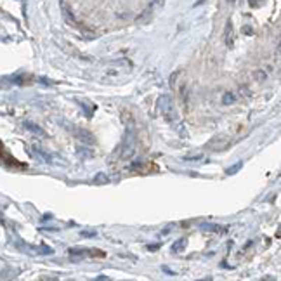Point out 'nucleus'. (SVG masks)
<instances>
[{"label": "nucleus", "mask_w": 281, "mask_h": 281, "mask_svg": "<svg viewBox=\"0 0 281 281\" xmlns=\"http://www.w3.org/2000/svg\"><path fill=\"white\" fill-rule=\"evenodd\" d=\"M158 110H160L162 116L165 118L169 123H172L174 120H177V111H175V106H174V101H172L170 96H162L158 99Z\"/></svg>", "instance_id": "f257e3e1"}, {"label": "nucleus", "mask_w": 281, "mask_h": 281, "mask_svg": "<svg viewBox=\"0 0 281 281\" xmlns=\"http://www.w3.org/2000/svg\"><path fill=\"white\" fill-rule=\"evenodd\" d=\"M136 153V132H134L132 125L127 127V132H125V139L123 144H121V158H131L132 154Z\"/></svg>", "instance_id": "f03ea898"}, {"label": "nucleus", "mask_w": 281, "mask_h": 281, "mask_svg": "<svg viewBox=\"0 0 281 281\" xmlns=\"http://www.w3.org/2000/svg\"><path fill=\"white\" fill-rule=\"evenodd\" d=\"M24 127L28 129V131H32L33 134H37V136H40V137H45V131L42 127H39L37 123H33V121H24Z\"/></svg>", "instance_id": "7ed1b4c3"}, {"label": "nucleus", "mask_w": 281, "mask_h": 281, "mask_svg": "<svg viewBox=\"0 0 281 281\" xmlns=\"http://www.w3.org/2000/svg\"><path fill=\"white\" fill-rule=\"evenodd\" d=\"M33 153H35L37 157H39L44 163H50V162H52V158H50V154L45 153L44 149H40V148H33Z\"/></svg>", "instance_id": "20e7f679"}, {"label": "nucleus", "mask_w": 281, "mask_h": 281, "mask_svg": "<svg viewBox=\"0 0 281 281\" xmlns=\"http://www.w3.org/2000/svg\"><path fill=\"white\" fill-rule=\"evenodd\" d=\"M201 229H203V231H212V233H222L224 231V228L215 226V224H201Z\"/></svg>", "instance_id": "39448f33"}, {"label": "nucleus", "mask_w": 281, "mask_h": 281, "mask_svg": "<svg viewBox=\"0 0 281 281\" xmlns=\"http://www.w3.org/2000/svg\"><path fill=\"white\" fill-rule=\"evenodd\" d=\"M184 246H186V238H181V240H177V241L174 243L172 250H174V252H182Z\"/></svg>", "instance_id": "423d86ee"}, {"label": "nucleus", "mask_w": 281, "mask_h": 281, "mask_svg": "<svg viewBox=\"0 0 281 281\" xmlns=\"http://www.w3.org/2000/svg\"><path fill=\"white\" fill-rule=\"evenodd\" d=\"M234 103V94L231 92H224V96H222V104H231Z\"/></svg>", "instance_id": "0eeeda50"}, {"label": "nucleus", "mask_w": 281, "mask_h": 281, "mask_svg": "<svg viewBox=\"0 0 281 281\" xmlns=\"http://www.w3.org/2000/svg\"><path fill=\"white\" fill-rule=\"evenodd\" d=\"M243 167V162H238V163H234V165L231 167V169H228V175H234L238 170H240Z\"/></svg>", "instance_id": "6e6552de"}, {"label": "nucleus", "mask_w": 281, "mask_h": 281, "mask_svg": "<svg viewBox=\"0 0 281 281\" xmlns=\"http://www.w3.org/2000/svg\"><path fill=\"white\" fill-rule=\"evenodd\" d=\"M94 182H98V184H101V182H108V177L104 174H98V177L94 179Z\"/></svg>", "instance_id": "1a4fd4ad"}, {"label": "nucleus", "mask_w": 281, "mask_h": 281, "mask_svg": "<svg viewBox=\"0 0 281 281\" xmlns=\"http://www.w3.org/2000/svg\"><path fill=\"white\" fill-rule=\"evenodd\" d=\"M158 248H160V245H157V243H153V245H148V250H151V252H157Z\"/></svg>", "instance_id": "9d476101"}, {"label": "nucleus", "mask_w": 281, "mask_h": 281, "mask_svg": "<svg viewBox=\"0 0 281 281\" xmlns=\"http://www.w3.org/2000/svg\"><path fill=\"white\" fill-rule=\"evenodd\" d=\"M162 269H163V271H165V272H167V274H170V276H174V274H175V272H174V271H172V269H169V267H167V266H163V267H162Z\"/></svg>", "instance_id": "9b49d317"}, {"label": "nucleus", "mask_w": 281, "mask_h": 281, "mask_svg": "<svg viewBox=\"0 0 281 281\" xmlns=\"http://www.w3.org/2000/svg\"><path fill=\"white\" fill-rule=\"evenodd\" d=\"M94 281H110V278H106V276H99V278H96Z\"/></svg>", "instance_id": "f8f14e48"}, {"label": "nucleus", "mask_w": 281, "mask_h": 281, "mask_svg": "<svg viewBox=\"0 0 281 281\" xmlns=\"http://www.w3.org/2000/svg\"><path fill=\"white\" fill-rule=\"evenodd\" d=\"M82 236H85V238H90V236H96V233L92 231V233H82Z\"/></svg>", "instance_id": "ddd939ff"}, {"label": "nucleus", "mask_w": 281, "mask_h": 281, "mask_svg": "<svg viewBox=\"0 0 281 281\" xmlns=\"http://www.w3.org/2000/svg\"><path fill=\"white\" fill-rule=\"evenodd\" d=\"M198 281H212V278L208 276V278H205V279H198Z\"/></svg>", "instance_id": "4468645a"}]
</instances>
